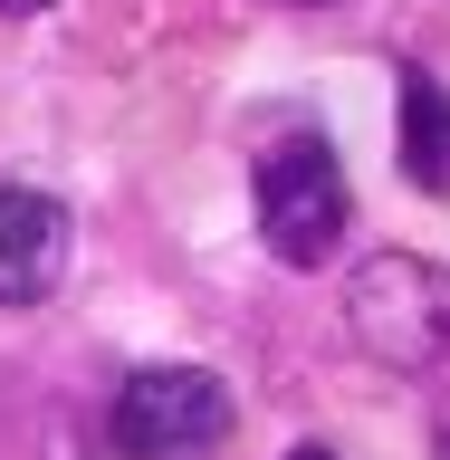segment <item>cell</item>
<instances>
[{
  "label": "cell",
  "mask_w": 450,
  "mask_h": 460,
  "mask_svg": "<svg viewBox=\"0 0 450 460\" xmlns=\"http://www.w3.org/2000/svg\"><path fill=\"white\" fill-rule=\"evenodd\" d=\"M345 336L393 374H441L450 365V269L422 250H374L345 279Z\"/></svg>",
  "instance_id": "1"
},
{
  "label": "cell",
  "mask_w": 450,
  "mask_h": 460,
  "mask_svg": "<svg viewBox=\"0 0 450 460\" xmlns=\"http://www.w3.org/2000/svg\"><path fill=\"white\" fill-rule=\"evenodd\" d=\"M259 192V240H269V259L278 269H326V259L345 250V221H355V192H345V164L326 135H287L259 154L250 172Z\"/></svg>",
  "instance_id": "2"
},
{
  "label": "cell",
  "mask_w": 450,
  "mask_h": 460,
  "mask_svg": "<svg viewBox=\"0 0 450 460\" xmlns=\"http://www.w3.org/2000/svg\"><path fill=\"white\" fill-rule=\"evenodd\" d=\"M230 384L211 365H144L106 412V441L125 460H211L230 441Z\"/></svg>",
  "instance_id": "3"
},
{
  "label": "cell",
  "mask_w": 450,
  "mask_h": 460,
  "mask_svg": "<svg viewBox=\"0 0 450 460\" xmlns=\"http://www.w3.org/2000/svg\"><path fill=\"white\" fill-rule=\"evenodd\" d=\"M67 279V201L10 182L0 192V307H39Z\"/></svg>",
  "instance_id": "4"
},
{
  "label": "cell",
  "mask_w": 450,
  "mask_h": 460,
  "mask_svg": "<svg viewBox=\"0 0 450 460\" xmlns=\"http://www.w3.org/2000/svg\"><path fill=\"white\" fill-rule=\"evenodd\" d=\"M402 172L412 192L450 201V86L422 67H402Z\"/></svg>",
  "instance_id": "5"
},
{
  "label": "cell",
  "mask_w": 450,
  "mask_h": 460,
  "mask_svg": "<svg viewBox=\"0 0 450 460\" xmlns=\"http://www.w3.org/2000/svg\"><path fill=\"white\" fill-rule=\"evenodd\" d=\"M39 10H49V0H0V20H39Z\"/></svg>",
  "instance_id": "6"
},
{
  "label": "cell",
  "mask_w": 450,
  "mask_h": 460,
  "mask_svg": "<svg viewBox=\"0 0 450 460\" xmlns=\"http://www.w3.org/2000/svg\"><path fill=\"white\" fill-rule=\"evenodd\" d=\"M287 460H336V451H316V441H297V451H287Z\"/></svg>",
  "instance_id": "7"
},
{
  "label": "cell",
  "mask_w": 450,
  "mask_h": 460,
  "mask_svg": "<svg viewBox=\"0 0 450 460\" xmlns=\"http://www.w3.org/2000/svg\"><path fill=\"white\" fill-rule=\"evenodd\" d=\"M441 460H450V441H441Z\"/></svg>",
  "instance_id": "8"
}]
</instances>
